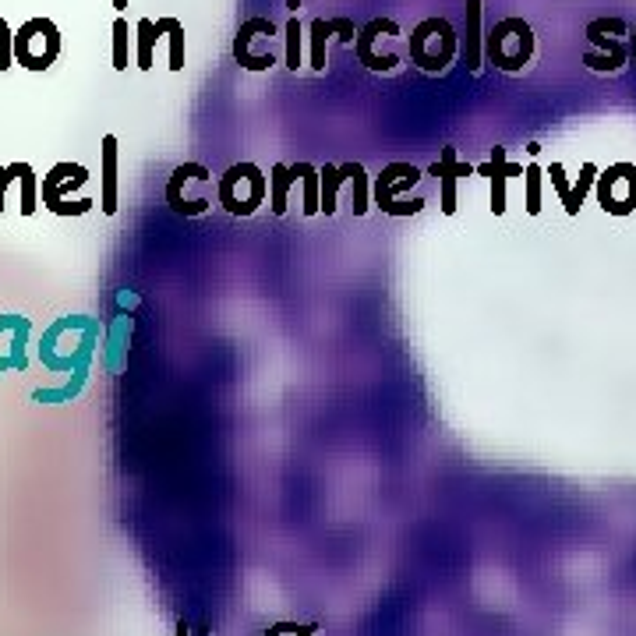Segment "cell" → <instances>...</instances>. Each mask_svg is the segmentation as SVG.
<instances>
[{
    "label": "cell",
    "mask_w": 636,
    "mask_h": 636,
    "mask_svg": "<svg viewBox=\"0 0 636 636\" xmlns=\"http://www.w3.org/2000/svg\"><path fill=\"white\" fill-rule=\"evenodd\" d=\"M343 188H347V174H343V167H336V163L318 167V212L336 216V209H340V191Z\"/></svg>",
    "instance_id": "18"
},
{
    "label": "cell",
    "mask_w": 636,
    "mask_h": 636,
    "mask_svg": "<svg viewBox=\"0 0 636 636\" xmlns=\"http://www.w3.org/2000/svg\"><path fill=\"white\" fill-rule=\"evenodd\" d=\"M333 39L343 46H354L357 25L350 22V18H315V22L308 25V53H311V68L315 71H326V53Z\"/></svg>",
    "instance_id": "14"
},
{
    "label": "cell",
    "mask_w": 636,
    "mask_h": 636,
    "mask_svg": "<svg viewBox=\"0 0 636 636\" xmlns=\"http://www.w3.org/2000/svg\"><path fill=\"white\" fill-rule=\"evenodd\" d=\"M548 177H552V188H555V195H559L562 202H566L569 188H573V184H569V177H566V167H562V163H552V170H548Z\"/></svg>",
    "instance_id": "32"
},
{
    "label": "cell",
    "mask_w": 636,
    "mask_h": 636,
    "mask_svg": "<svg viewBox=\"0 0 636 636\" xmlns=\"http://www.w3.org/2000/svg\"><path fill=\"white\" fill-rule=\"evenodd\" d=\"M177 636H188V622H184V619L177 622Z\"/></svg>",
    "instance_id": "35"
},
{
    "label": "cell",
    "mask_w": 636,
    "mask_h": 636,
    "mask_svg": "<svg viewBox=\"0 0 636 636\" xmlns=\"http://www.w3.org/2000/svg\"><path fill=\"white\" fill-rule=\"evenodd\" d=\"M481 4L485 0H467L463 8V32H460V61L470 75L481 71V61H485V32H481Z\"/></svg>",
    "instance_id": "16"
},
{
    "label": "cell",
    "mask_w": 636,
    "mask_h": 636,
    "mask_svg": "<svg viewBox=\"0 0 636 636\" xmlns=\"http://www.w3.org/2000/svg\"><path fill=\"white\" fill-rule=\"evenodd\" d=\"M421 181L424 170L414 163H386L379 177H371V198L386 216H417L424 209V198H407V191Z\"/></svg>",
    "instance_id": "6"
},
{
    "label": "cell",
    "mask_w": 636,
    "mask_h": 636,
    "mask_svg": "<svg viewBox=\"0 0 636 636\" xmlns=\"http://www.w3.org/2000/svg\"><path fill=\"white\" fill-rule=\"evenodd\" d=\"M304 29L301 22H297V15H290L287 29H283V57H287V68L297 71L301 68V53H304Z\"/></svg>",
    "instance_id": "26"
},
{
    "label": "cell",
    "mask_w": 636,
    "mask_h": 636,
    "mask_svg": "<svg viewBox=\"0 0 636 636\" xmlns=\"http://www.w3.org/2000/svg\"><path fill=\"white\" fill-rule=\"evenodd\" d=\"M297 184V177L290 174V163H276L273 174H269V205H273V216H283L290 205V188Z\"/></svg>",
    "instance_id": "23"
},
{
    "label": "cell",
    "mask_w": 636,
    "mask_h": 636,
    "mask_svg": "<svg viewBox=\"0 0 636 636\" xmlns=\"http://www.w3.org/2000/svg\"><path fill=\"white\" fill-rule=\"evenodd\" d=\"M523 195H527V216H538L541 212V167L538 163H527V167H523Z\"/></svg>",
    "instance_id": "28"
},
{
    "label": "cell",
    "mask_w": 636,
    "mask_h": 636,
    "mask_svg": "<svg viewBox=\"0 0 636 636\" xmlns=\"http://www.w3.org/2000/svg\"><path fill=\"white\" fill-rule=\"evenodd\" d=\"M407 50L417 71H424V75H442V71L460 57V32L453 29L449 18L432 15L414 25V32H410L407 39Z\"/></svg>",
    "instance_id": "2"
},
{
    "label": "cell",
    "mask_w": 636,
    "mask_h": 636,
    "mask_svg": "<svg viewBox=\"0 0 636 636\" xmlns=\"http://www.w3.org/2000/svg\"><path fill=\"white\" fill-rule=\"evenodd\" d=\"M230 50L244 71H269L276 64V22L262 15L241 22Z\"/></svg>",
    "instance_id": "10"
},
{
    "label": "cell",
    "mask_w": 636,
    "mask_h": 636,
    "mask_svg": "<svg viewBox=\"0 0 636 636\" xmlns=\"http://www.w3.org/2000/svg\"><path fill=\"white\" fill-rule=\"evenodd\" d=\"M163 39V29H159V22H152V18H138L135 25V61L142 71L152 68V61H156V43Z\"/></svg>",
    "instance_id": "21"
},
{
    "label": "cell",
    "mask_w": 636,
    "mask_h": 636,
    "mask_svg": "<svg viewBox=\"0 0 636 636\" xmlns=\"http://www.w3.org/2000/svg\"><path fill=\"white\" fill-rule=\"evenodd\" d=\"M89 181V167L82 163H57L43 174L39 181V198L53 216H85L92 209V198H71V191H78Z\"/></svg>",
    "instance_id": "8"
},
{
    "label": "cell",
    "mask_w": 636,
    "mask_h": 636,
    "mask_svg": "<svg viewBox=\"0 0 636 636\" xmlns=\"http://www.w3.org/2000/svg\"><path fill=\"white\" fill-rule=\"evenodd\" d=\"M99 347V322L89 315H64L57 318L39 340V361L53 375H68L61 389H36V403H71L82 396L85 379L92 371V354Z\"/></svg>",
    "instance_id": "1"
},
{
    "label": "cell",
    "mask_w": 636,
    "mask_h": 636,
    "mask_svg": "<svg viewBox=\"0 0 636 636\" xmlns=\"http://www.w3.org/2000/svg\"><path fill=\"white\" fill-rule=\"evenodd\" d=\"M159 29L170 43V71H184V25L177 18H159Z\"/></svg>",
    "instance_id": "27"
},
{
    "label": "cell",
    "mask_w": 636,
    "mask_h": 636,
    "mask_svg": "<svg viewBox=\"0 0 636 636\" xmlns=\"http://www.w3.org/2000/svg\"><path fill=\"white\" fill-rule=\"evenodd\" d=\"M128 53H131V32H128V22H124V18H117V22H114V68H117V71L128 68Z\"/></svg>",
    "instance_id": "29"
},
{
    "label": "cell",
    "mask_w": 636,
    "mask_h": 636,
    "mask_svg": "<svg viewBox=\"0 0 636 636\" xmlns=\"http://www.w3.org/2000/svg\"><path fill=\"white\" fill-rule=\"evenodd\" d=\"M598 163H583L580 167V177L573 181V188H569V195H566V202H562V209H566V216H576L580 212V205H583V198L591 195L594 191V181H598Z\"/></svg>",
    "instance_id": "25"
},
{
    "label": "cell",
    "mask_w": 636,
    "mask_h": 636,
    "mask_svg": "<svg viewBox=\"0 0 636 636\" xmlns=\"http://www.w3.org/2000/svg\"><path fill=\"white\" fill-rule=\"evenodd\" d=\"M265 195H269V177L258 163H234L216 181V202L230 212V216H255L262 209Z\"/></svg>",
    "instance_id": "4"
},
{
    "label": "cell",
    "mask_w": 636,
    "mask_h": 636,
    "mask_svg": "<svg viewBox=\"0 0 636 636\" xmlns=\"http://www.w3.org/2000/svg\"><path fill=\"white\" fill-rule=\"evenodd\" d=\"M103 195H99V205H103L106 216L117 212V138L103 135Z\"/></svg>",
    "instance_id": "19"
},
{
    "label": "cell",
    "mask_w": 636,
    "mask_h": 636,
    "mask_svg": "<svg viewBox=\"0 0 636 636\" xmlns=\"http://www.w3.org/2000/svg\"><path fill=\"white\" fill-rule=\"evenodd\" d=\"M534 50H538L534 29L516 15L502 18V22H495L492 29L485 32L488 64H495V68L506 71V75H516V71L527 68V64L534 61Z\"/></svg>",
    "instance_id": "3"
},
{
    "label": "cell",
    "mask_w": 636,
    "mask_h": 636,
    "mask_svg": "<svg viewBox=\"0 0 636 636\" xmlns=\"http://www.w3.org/2000/svg\"><path fill=\"white\" fill-rule=\"evenodd\" d=\"M343 174H347V191H350V209H354V216H364V212L371 209V177L364 174L361 163H340Z\"/></svg>",
    "instance_id": "20"
},
{
    "label": "cell",
    "mask_w": 636,
    "mask_h": 636,
    "mask_svg": "<svg viewBox=\"0 0 636 636\" xmlns=\"http://www.w3.org/2000/svg\"><path fill=\"white\" fill-rule=\"evenodd\" d=\"M32 322L25 315H0V375L29 368Z\"/></svg>",
    "instance_id": "13"
},
{
    "label": "cell",
    "mask_w": 636,
    "mask_h": 636,
    "mask_svg": "<svg viewBox=\"0 0 636 636\" xmlns=\"http://www.w3.org/2000/svg\"><path fill=\"white\" fill-rule=\"evenodd\" d=\"M8 188H11V177H8V167H4V163H0V212H4V195H8Z\"/></svg>",
    "instance_id": "33"
},
{
    "label": "cell",
    "mask_w": 636,
    "mask_h": 636,
    "mask_svg": "<svg viewBox=\"0 0 636 636\" xmlns=\"http://www.w3.org/2000/svg\"><path fill=\"white\" fill-rule=\"evenodd\" d=\"M470 174H474V167L456 159V145H442L439 163H432V167H428V177H439L442 212H446V216H453V212H456V181H460V177H470Z\"/></svg>",
    "instance_id": "17"
},
{
    "label": "cell",
    "mask_w": 636,
    "mask_h": 636,
    "mask_svg": "<svg viewBox=\"0 0 636 636\" xmlns=\"http://www.w3.org/2000/svg\"><path fill=\"white\" fill-rule=\"evenodd\" d=\"M583 64L598 75H615L629 64V25L622 18H594L587 25Z\"/></svg>",
    "instance_id": "5"
},
{
    "label": "cell",
    "mask_w": 636,
    "mask_h": 636,
    "mask_svg": "<svg viewBox=\"0 0 636 636\" xmlns=\"http://www.w3.org/2000/svg\"><path fill=\"white\" fill-rule=\"evenodd\" d=\"M262 636H315V626H301V622H276Z\"/></svg>",
    "instance_id": "31"
},
{
    "label": "cell",
    "mask_w": 636,
    "mask_h": 636,
    "mask_svg": "<svg viewBox=\"0 0 636 636\" xmlns=\"http://www.w3.org/2000/svg\"><path fill=\"white\" fill-rule=\"evenodd\" d=\"M474 174H481V177H488L492 181V212L495 216H506V209H509V198H506V188H509V181L513 177H523V163H509L506 159V149L502 145H495L492 149V159L488 163H481V167H474Z\"/></svg>",
    "instance_id": "15"
},
{
    "label": "cell",
    "mask_w": 636,
    "mask_h": 636,
    "mask_svg": "<svg viewBox=\"0 0 636 636\" xmlns=\"http://www.w3.org/2000/svg\"><path fill=\"white\" fill-rule=\"evenodd\" d=\"M61 57V29L50 18H29L15 32V64L25 71H46Z\"/></svg>",
    "instance_id": "9"
},
{
    "label": "cell",
    "mask_w": 636,
    "mask_h": 636,
    "mask_svg": "<svg viewBox=\"0 0 636 636\" xmlns=\"http://www.w3.org/2000/svg\"><path fill=\"white\" fill-rule=\"evenodd\" d=\"M629 61L636 64V32H629Z\"/></svg>",
    "instance_id": "34"
},
{
    "label": "cell",
    "mask_w": 636,
    "mask_h": 636,
    "mask_svg": "<svg viewBox=\"0 0 636 636\" xmlns=\"http://www.w3.org/2000/svg\"><path fill=\"white\" fill-rule=\"evenodd\" d=\"M8 177H11V184L18 181V191H22V216H32V212L39 209V177H36V170L29 167V163H11L8 167Z\"/></svg>",
    "instance_id": "22"
},
{
    "label": "cell",
    "mask_w": 636,
    "mask_h": 636,
    "mask_svg": "<svg viewBox=\"0 0 636 636\" xmlns=\"http://www.w3.org/2000/svg\"><path fill=\"white\" fill-rule=\"evenodd\" d=\"M212 170L205 163H181L167 181V205L177 216H205L212 209V202L205 195H188V184H209Z\"/></svg>",
    "instance_id": "12"
},
{
    "label": "cell",
    "mask_w": 636,
    "mask_h": 636,
    "mask_svg": "<svg viewBox=\"0 0 636 636\" xmlns=\"http://www.w3.org/2000/svg\"><path fill=\"white\" fill-rule=\"evenodd\" d=\"M11 64H15V32L0 18V71H11Z\"/></svg>",
    "instance_id": "30"
},
{
    "label": "cell",
    "mask_w": 636,
    "mask_h": 636,
    "mask_svg": "<svg viewBox=\"0 0 636 636\" xmlns=\"http://www.w3.org/2000/svg\"><path fill=\"white\" fill-rule=\"evenodd\" d=\"M400 36H403V29L393 22V18H371V22H364L354 39L357 61H361L368 71H375V75L396 71L400 68V57H403Z\"/></svg>",
    "instance_id": "7"
},
{
    "label": "cell",
    "mask_w": 636,
    "mask_h": 636,
    "mask_svg": "<svg viewBox=\"0 0 636 636\" xmlns=\"http://www.w3.org/2000/svg\"><path fill=\"white\" fill-rule=\"evenodd\" d=\"M290 174L301 184L304 216H318V167H311V163H290Z\"/></svg>",
    "instance_id": "24"
},
{
    "label": "cell",
    "mask_w": 636,
    "mask_h": 636,
    "mask_svg": "<svg viewBox=\"0 0 636 636\" xmlns=\"http://www.w3.org/2000/svg\"><path fill=\"white\" fill-rule=\"evenodd\" d=\"M598 205L608 216H629L636 212V163H612L594 181Z\"/></svg>",
    "instance_id": "11"
}]
</instances>
